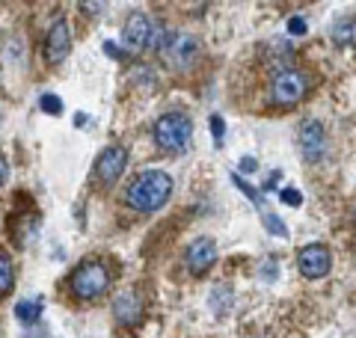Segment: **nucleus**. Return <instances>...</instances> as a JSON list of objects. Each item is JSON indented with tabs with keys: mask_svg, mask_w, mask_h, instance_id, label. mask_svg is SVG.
Listing matches in <instances>:
<instances>
[{
	"mask_svg": "<svg viewBox=\"0 0 356 338\" xmlns=\"http://www.w3.org/2000/svg\"><path fill=\"white\" fill-rule=\"evenodd\" d=\"M280 199L285 202V205H291V208H300V205H303V193H300V190H294V187H285L282 193H280Z\"/></svg>",
	"mask_w": 356,
	"mask_h": 338,
	"instance_id": "19",
	"label": "nucleus"
},
{
	"mask_svg": "<svg viewBox=\"0 0 356 338\" xmlns=\"http://www.w3.org/2000/svg\"><path fill=\"white\" fill-rule=\"evenodd\" d=\"M113 318L119 323H137L143 318V300H140V294H134V291L119 294L113 300Z\"/></svg>",
	"mask_w": 356,
	"mask_h": 338,
	"instance_id": "12",
	"label": "nucleus"
},
{
	"mask_svg": "<svg viewBox=\"0 0 356 338\" xmlns=\"http://www.w3.org/2000/svg\"><path fill=\"white\" fill-rule=\"evenodd\" d=\"M306 89H309V77L303 72H294V69H288V72H280L273 77V101L280 107H291L297 104L300 98L306 95Z\"/></svg>",
	"mask_w": 356,
	"mask_h": 338,
	"instance_id": "5",
	"label": "nucleus"
},
{
	"mask_svg": "<svg viewBox=\"0 0 356 338\" xmlns=\"http://www.w3.org/2000/svg\"><path fill=\"white\" fill-rule=\"evenodd\" d=\"M149 42H152V24H149V18L143 15V13H134L128 18V24H125V33H122V45H125L131 54H140V51H146Z\"/></svg>",
	"mask_w": 356,
	"mask_h": 338,
	"instance_id": "10",
	"label": "nucleus"
},
{
	"mask_svg": "<svg viewBox=\"0 0 356 338\" xmlns=\"http://www.w3.org/2000/svg\"><path fill=\"white\" fill-rule=\"evenodd\" d=\"M104 54H110V56H113V60H122V51L116 48L113 42H104Z\"/></svg>",
	"mask_w": 356,
	"mask_h": 338,
	"instance_id": "22",
	"label": "nucleus"
},
{
	"mask_svg": "<svg viewBox=\"0 0 356 338\" xmlns=\"http://www.w3.org/2000/svg\"><path fill=\"white\" fill-rule=\"evenodd\" d=\"M69 285H72V291L77 297L95 300L110 288V273H107V267L102 261H83V264L74 267Z\"/></svg>",
	"mask_w": 356,
	"mask_h": 338,
	"instance_id": "4",
	"label": "nucleus"
},
{
	"mask_svg": "<svg viewBox=\"0 0 356 338\" xmlns=\"http://www.w3.org/2000/svg\"><path fill=\"white\" fill-rule=\"evenodd\" d=\"M297 140H300V152H303V157L309 163H315V161L324 157V152H327V134H324V125H321V122H315V119L303 122Z\"/></svg>",
	"mask_w": 356,
	"mask_h": 338,
	"instance_id": "8",
	"label": "nucleus"
},
{
	"mask_svg": "<svg viewBox=\"0 0 356 338\" xmlns=\"http://www.w3.org/2000/svg\"><path fill=\"white\" fill-rule=\"evenodd\" d=\"M211 131H214V140L220 143V137H222V119L220 116H211Z\"/></svg>",
	"mask_w": 356,
	"mask_h": 338,
	"instance_id": "21",
	"label": "nucleus"
},
{
	"mask_svg": "<svg viewBox=\"0 0 356 338\" xmlns=\"http://www.w3.org/2000/svg\"><path fill=\"white\" fill-rule=\"evenodd\" d=\"M161 51H163L166 63H170L172 69L184 72L199 60V54H202V42H199L193 33H187V30H172V33H166Z\"/></svg>",
	"mask_w": 356,
	"mask_h": 338,
	"instance_id": "3",
	"label": "nucleus"
},
{
	"mask_svg": "<svg viewBox=\"0 0 356 338\" xmlns=\"http://www.w3.org/2000/svg\"><path fill=\"white\" fill-rule=\"evenodd\" d=\"M264 225H267V232L276 234V238H288V229L282 225V220L276 217V214H267V211H264Z\"/></svg>",
	"mask_w": 356,
	"mask_h": 338,
	"instance_id": "18",
	"label": "nucleus"
},
{
	"mask_svg": "<svg viewBox=\"0 0 356 338\" xmlns=\"http://www.w3.org/2000/svg\"><path fill=\"white\" fill-rule=\"evenodd\" d=\"M152 134H154V143H158L163 152H181V149H187V143H191L193 125L184 113H163V116L154 122Z\"/></svg>",
	"mask_w": 356,
	"mask_h": 338,
	"instance_id": "2",
	"label": "nucleus"
},
{
	"mask_svg": "<svg viewBox=\"0 0 356 338\" xmlns=\"http://www.w3.org/2000/svg\"><path fill=\"white\" fill-rule=\"evenodd\" d=\"M69 51H72V33H69V24L60 18V21H54V27L48 30V39H44V60L63 63L69 56Z\"/></svg>",
	"mask_w": 356,
	"mask_h": 338,
	"instance_id": "9",
	"label": "nucleus"
},
{
	"mask_svg": "<svg viewBox=\"0 0 356 338\" xmlns=\"http://www.w3.org/2000/svg\"><path fill=\"white\" fill-rule=\"evenodd\" d=\"M172 193V178L163 172V169H146V172L137 175L128 190H125V202L140 211V214H152L166 205V199Z\"/></svg>",
	"mask_w": 356,
	"mask_h": 338,
	"instance_id": "1",
	"label": "nucleus"
},
{
	"mask_svg": "<svg viewBox=\"0 0 356 338\" xmlns=\"http://www.w3.org/2000/svg\"><path fill=\"white\" fill-rule=\"evenodd\" d=\"M81 9H86V13H102L104 3H81Z\"/></svg>",
	"mask_w": 356,
	"mask_h": 338,
	"instance_id": "24",
	"label": "nucleus"
},
{
	"mask_svg": "<svg viewBox=\"0 0 356 338\" xmlns=\"http://www.w3.org/2000/svg\"><path fill=\"white\" fill-rule=\"evenodd\" d=\"M15 318L21 323H36L42 318V303H36V300H21L18 306H15Z\"/></svg>",
	"mask_w": 356,
	"mask_h": 338,
	"instance_id": "14",
	"label": "nucleus"
},
{
	"mask_svg": "<svg viewBox=\"0 0 356 338\" xmlns=\"http://www.w3.org/2000/svg\"><path fill=\"white\" fill-rule=\"evenodd\" d=\"M297 264H300V273H303L306 279H321V276L330 273L332 258H330V250L324 243H309V246L300 250Z\"/></svg>",
	"mask_w": 356,
	"mask_h": 338,
	"instance_id": "6",
	"label": "nucleus"
},
{
	"mask_svg": "<svg viewBox=\"0 0 356 338\" xmlns=\"http://www.w3.org/2000/svg\"><path fill=\"white\" fill-rule=\"evenodd\" d=\"M288 30H291V36H303V33H306V18H291V21H288Z\"/></svg>",
	"mask_w": 356,
	"mask_h": 338,
	"instance_id": "20",
	"label": "nucleus"
},
{
	"mask_svg": "<svg viewBox=\"0 0 356 338\" xmlns=\"http://www.w3.org/2000/svg\"><path fill=\"white\" fill-rule=\"evenodd\" d=\"M39 107H42V113H48V116H60V113H63V98L44 92V95L39 98Z\"/></svg>",
	"mask_w": 356,
	"mask_h": 338,
	"instance_id": "17",
	"label": "nucleus"
},
{
	"mask_svg": "<svg viewBox=\"0 0 356 338\" xmlns=\"http://www.w3.org/2000/svg\"><path fill=\"white\" fill-rule=\"evenodd\" d=\"M13 282H15V267H13V258L6 252H0V297L13 291Z\"/></svg>",
	"mask_w": 356,
	"mask_h": 338,
	"instance_id": "15",
	"label": "nucleus"
},
{
	"mask_svg": "<svg viewBox=\"0 0 356 338\" xmlns=\"http://www.w3.org/2000/svg\"><path fill=\"white\" fill-rule=\"evenodd\" d=\"M332 42L336 45H356V18H341L332 27Z\"/></svg>",
	"mask_w": 356,
	"mask_h": 338,
	"instance_id": "13",
	"label": "nucleus"
},
{
	"mask_svg": "<svg viewBox=\"0 0 356 338\" xmlns=\"http://www.w3.org/2000/svg\"><path fill=\"white\" fill-rule=\"evenodd\" d=\"M6 175H9V163H6V157L0 154V184L6 182Z\"/></svg>",
	"mask_w": 356,
	"mask_h": 338,
	"instance_id": "23",
	"label": "nucleus"
},
{
	"mask_svg": "<svg viewBox=\"0 0 356 338\" xmlns=\"http://www.w3.org/2000/svg\"><path fill=\"white\" fill-rule=\"evenodd\" d=\"M232 182H235V187H241L243 190V196H250V202H252V205L255 208H259L261 214H264V199H261V193H259V190H255L252 184H247V182H243V178L235 172V175H232Z\"/></svg>",
	"mask_w": 356,
	"mask_h": 338,
	"instance_id": "16",
	"label": "nucleus"
},
{
	"mask_svg": "<svg viewBox=\"0 0 356 338\" xmlns=\"http://www.w3.org/2000/svg\"><path fill=\"white\" fill-rule=\"evenodd\" d=\"M214 261H217V246L211 238H199L187 246V267L193 273H205V270L214 267Z\"/></svg>",
	"mask_w": 356,
	"mask_h": 338,
	"instance_id": "11",
	"label": "nucleus"
},
{
	"mask_svg": "<svg viewBox=\"0 0 356 338\" xmlns=\"http://www.w3.org/2000/svg\"><path fill=\"white\" fill-rule=\"evenodd\" d=\"M125 163H128V152L122 149V145H107L95 161V175L102 178L104 184H116L119 175L125 172Z\"/></svg>",
	"mask_w": 356,
	"mask_h": 338,
	"instance_id": "7",
	"label": "nucleus"
},
{
	"mask_svg": "<svg viewBox=\"0 0 356 338\" xmlns=\"http://www.w3.org/2000/svg\"><path fill=\"white\" fill-rule=\"evenodd\" d=\"M255 166H259V163H255V161H252V157H243V161H241V169H247V172H252V169H255Z\"/></svg>",
	"mask_w": 356,
	"mask_h": 338,
	"instance_id": "25",
	"label": "nucleus"
}]
</instances>
